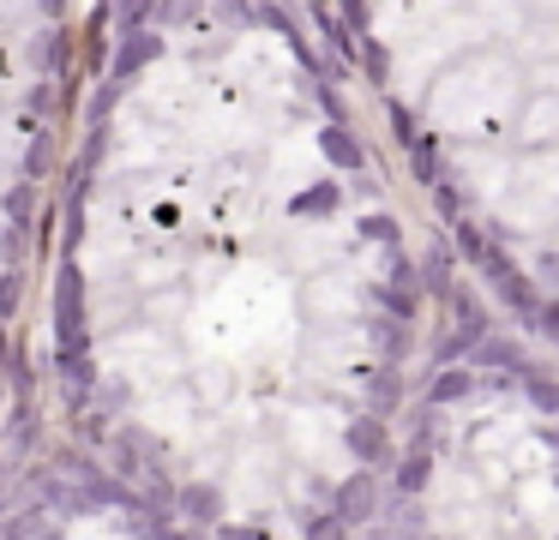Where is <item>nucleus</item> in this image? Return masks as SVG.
Wrapping results in <instances>:
<instances>
[{
  "mask_svg": "<svg viewBox=\"0 0 559 540\" xmlns=\"http://www.w3.org/2000/svg\"><path fill=\"white\" fill-rule=\"evenodd\" d=\"M31 444H37V420H31V403L13 408V456H25Z\"/></svg>",
  "mask_w": 559,
  "mask_h": 540,
  "instance_id": "nucleus-18",
  "label": "nucleus"
},
{
  "mask_svg": "<svg viewBox=\"0 0 559 540\" xmlns=\"http://www.w3.org/2000/svg\"><path fill=\"white\" fill-rule=\"evenodd\" d=\"M475 384H481V372H475V367H457V360H439V372L427 379V403L457 408V403H469V396H475Z\"/></svg>",
  "mask_w": 559,
  "mask_h": 540,
  "instance_id": "nucleus-6",
  "label": "nucleus"
},
{
  "mask_svg": "<svg viewBox=\"0 0 559 540\" xmlns=\"http://www.w3.org/2000/svg\"><path fill=\"white\" fill-rule=\"evenodd\" d=\"M331 511L343 516L349 528H361V523H373L379 511H385V487H379V468H355V475H343L337 480V492H331Z\"/></svg>",
  "mask_w": 559,
  "mask_h": 540,
  "instance_id": "nucleus-1",
  "label": "nucleus"
},
{
  "mask_svg": "<svg viewBox=\"0 0 559 540\" xmlns=\"http://www.w3.org/2000/svg\"><path fill=\"white\" fill-rule=\"evenodd\" d=\"M343 444H349V456L355 463H367V468H391V420H379V415H355L349 427H343Z\"/></svg>",
  "mask_w": 559,
  "mask_h": 540,
  "instance_id": "nucleus-2",
  "label": "nucleus"
},
{
  "mask_svg": "<svg viewBox=\"0 0 559 540\" xmlns=\"http://www.w3.org/2000/svg\"><path fill=\"white\" fill-rule=\"evenodd\" d=\"M13 300H19V276L7 271V276H0V319H7V312H13Z\"/></svg>",
  "mask_w": 559,
  "mask_h": 540,
  "instance_id": "nucleus-22",
  "label": "nucleus"
},
{
  "mask_svg": "<svg viewBox=\"0 0 559 540\" xmlns=\"http://www.w3.org/2000/svg\"><path fill=\"white\" fill-rule=\"evenodd\" d=\"M13 367V343H7V319H0V372Z\"/></svg>",
  "mask_w": 559,
  "mask_h": 540,
  "instance_id": "nucleus-23",
  "label": "nucleus"
},
{
  "mask_svg": "<svg viewBox=\"0 0 559 540\" xmlns=\"http://www.w3.org/2000/svg\"><path fill=\"white\" fill-rule=\"evenodd\" d=\"M319 151H325L331 163L343 168V175H361V168H367L361 144H355V132L343 127V120H331V127H319Z\"/></svg>",
  "mask_w": 559,
  "mask_h": 540,
  "instance_id": "nucleus-11",
  "label": "nucleus"
},
{
  "mask_svg": "<svg viewBox=\"0 0 559 540\" xmlns=\"http://www.w3.org/2000/svg\"><path fill=\"white\" fill-rule=\"evenodd\" d=\"M361 240H379V247H397V240H403L397 216H385V211H367V216H361Z\"/></svg>",
  "mask_w": 559,
  "mask_h": 540,
  "instance_id": "nucleus-16",
  "label": "nucleus"
},
{
  "mask_svg": "<svg viewBox=\"0 0 559 540\" xmlns=\"http://www.w3.org/2000/svg\"><path fill=\"white\" fill-rule=\"evenodd\" d=\"M511 384H518V391L530 396V408H535V415H547V420L559 415V379H554L547 367H535V360H523V367L511 372Z\"/></svg>",
  "mask_w": 559,
  "mask_h": 540,
  "instance_id": "nucleus-7",
  "label": "nucleus"
},
{
  "mask_svg": "<svg viewBox=\"0 0 559 540\" xmlns=\"http://www.w3.org/2000/svg\"><path fill=\"white\" fill-rule=\"evenodd\" d=\"M217 19L223 24H241V31H247V24H259V7H253V0H223Z\"/></svg>",
  "mask_w": 559,
  "mask_h": 540,
  "instance_id": "nucleus-19",
  "label": "nucleus"
},
{
  "mask_svg": "<svg viewBox=\"0 0 559 540\" xmlns=\"http://www.w3.org/2000/svg\"><path fill=\"white\" fill-rule=\"evenodd\" d=\"M367 415H379V420L403 415V372H397V360H385V372H373V384H367Z\"/></svg>",
  "mask_w": 559,
  "mask_h": 540,
  "instance_id": "nucleus-10",
  "label": "nucleus"
},
{
  "mask_svg": "<svg viewBox=\"0 0 559 540\" xmlns=\"http://www.w3.org/2000/svg\"><path fill=\"white\" fill-rule=\"evenodd\" d=\"M373 343L385 348V360H403V355H409V324L391 319V312H385V319L373 324Z\"/></svg>",
  "mask_w": 559,
  "mask_h": 540,
  "instance_id": "nucleus-14",
  "label": "nucleus"
},
{
  "mask_svg": "<svg viewBox=\"0 0 559 540\" xmlns=\"http://www.w3.org/2000/svg\"><path fill=\"white\" fill-rule=\"evenodd\" d=\"M469 367H475V372H506V379H511V372L523 367V348L511 343V336H493V331H487V336H475Z\"/></svg>",
  "mask_w": 559,
  "mask_h": 540,
  "instance_id": "nucleus-9",
  "label": "nucleus"
},
{
  "mask_svg": "<svg viewBox=\"0 0 559 540\" xmlns=\"http://www.w3.org/2000/svg\"><path fill=\"white\" fill-rule=\"evenodd\" d=\"M409 144H415V163H421V180L439 187V180H445V156H439V144H427V139H409Z\"/></svg>",
  "mask_w": 559,
  "mask_h": 540,
  "instance_id": "nucleus-17",
  "label": "nucleus"
},
{
  "mask_svg": "<svg viewBox=\"0 0 559 540\" xmlns=\"http://www.w3.org/2000/svg\"><path fill=\"white\" fill-rule=\"evenodd\" d=\"M307 535H313V540H325V535H349V523H343V516L331 511V516H313V523H307Z\"/></svg>",
  "mask_w": 559,
  "mask_h": 540,
  "instance_id": "nucleus-20",
  "label": "nucleus"
},
{
  "mask_svg": "<svg viewBox=\"0 0 559 540\" xmlns=\"http://www.w3.org/2000/svg\"><path fill=\"white\" fill-rule=\"evenodd\" d=\"M415 283H421V295H427V300H445L451 288H457V247H451L445 235L427 240L421 264H415Z\"/></svg>",
  "mask_w": 559,
  "mask_h": 540,
  "instance_id": "nucleus-3",
  "label": "nucleus"
},
{
  "mask_svg": "<svg viewBox=\"0 0 559 540\" xmlns=\"http://www.w3.org/2000/svg\"><path fill=\"white\" fill-rule=\"evenodd\" d=\"M175 516L187 528H217L223 523V487L217 480H187V487H175Z\"/></svg>",
  "mask_w": 559,
  "mask_h": 540,
  "instance_id": "nucleus-4",
  "label": "nucleus"
},
{
  "mask_svg": "<svg viewBox=\"0 0 559 540\" xmlns=\"http://www.w3.org/2000/svg\"><path fill=\"white\" fill-rule=\"evenodd\" d=\"M409 444H421V451H439V444H445V408L427 403L421 420H415V439H409Z\"/></svg>",
  "mask_w": 559,
  "mask_h": 540,
  "instance_id": "nucleus-15",
  "label": "nucleus"
},
{
  "mask_svg": "<svg viewBox=\"0 0 559 540\" xmlns=\"http://www.w3.org/2000/svg\"><path fill=\"white\" fill-rule=\"evenodd\" d=\"M337 204H343V187L337 180H319V187H307L289 199V216L295 223H319V216H337Z\"/></svg>",
  "mask_w": 559,
  "mask_h": 540,
  "instance_id": "nucleus-12",
  "label": "nucleus"
},
{
  "mask_svg": "<svg viewBox=\"0 0 559 540\" xmlns=\"http://www.w3.org/2000/svg\"><path fill=\"white\" fill-rule=\"evenodd\" d=\"M379 300H385V312H391V319H403V324H415V312H421V283H385V295H379Z\"/></svg>",
  "mask_w": 559,
  "mask_h": 540,
  "instance_id": "nucleus-13",
  "label": "nucleus"
},
{
  "mask_svg": "<svg viewBox=\"0 0 559 540\" xmlns=\"http://www.w3.org/2000/svg\"><path fill=\"white\" fill-rule=\"evenodd\" d=\"M554 343H559V336H554Z\"/></svg>",
  "mask_w": 559,
  "mask_h": 540,
  "instance_id": "nucleus-26",
  "label": "nucleus"
},
{
  "mask_svg": "<svg viewBox=\"0 0 559 540\" xmlns=\"http://www.w3.org/2000/svg\"><path fill=\"white\" fill-rule=\"evenodd\" d=\"M391 487H397V499H421L427 487H433V451H421V444H409L403 456H391Z\"/></svg>",
  "mask_w": 559,
  "mask_h": 540,
  "instance_id": "nucleus-5",
  "label": "nucleus"
},
{
  "mask_svg": "<svg viewBox=\"0 0 559 540\" xmlns=\"http://www.w3.org/2000/svg\"><path fill=\"white\" fill-rule=\"evenodd\" d=\"M547 439H554V451H559V415H554V432H547Z\"/></svg>",
  "mask_w": 559,
  "mask_h": 540,
  "instance_id": "nucleus-24",
  "label": "nucleus"
},
{
  "mask_svg": "<svg viewBox=\"0 0 559 540\" xmlns=\"http://www.w3.org/2000/svg\"><path fill=\"white\" fill-rule=\"evenodd\" d=\"M259 7H265V0H259Z\"/></svg>",
  "mask_w": 559,
  "mask_h": 540,
  "instance_id": "nucleus-25",
  "label": "nucleus"
},
{
  "mask_svg": "<svg viewBox=\"0 0 559 540\" xmlns=\"http://www.w3.org/2000/svg\"><path fill=\"white\" fill-rule=\"evenodd\" d=\"M535 331H542V336H559V300H542V312H535Z\"/></svg>",
  "mask_w": 559,
  "mask_h": 540,
  "instance_id": "nucleus-21",
  "label": "nucleus"
},
{
  "mask_svg": "<svg viewBox=\"0 0 559 540\" xmlns=\"http://www.w3.org/2000/svg\"><path fill=\"white\" fill-rule=\"evenodd\" d=\"M157 55H163V31L139 24V31H127V48H121V60H115V72H109V79H115V84H127L139 67H151Z\"/></svg>",
  "mask_w": 559,
  "mask_h": 540,
  "instance_id": "nucleus-8",
  "label": "nucleus"
}]
</instances>
